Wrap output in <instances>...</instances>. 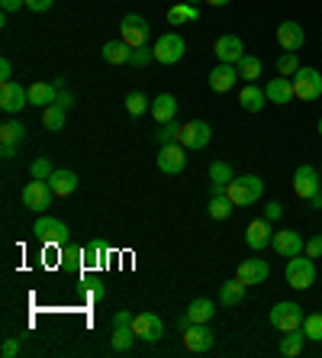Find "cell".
Instances as JSON below:
<instances>
[{
    "mask_svg": "<svg viewBox=\"0 0 322 358\" xmlns=\"http://www.w3.org/2000/svg\"><path fill=\"white\" fill-rule=\"evenodd\" d=\"M261 194H265V181L258 175H242L226 184V197H229L235 207H251V203L261 200Z\"/></svg>",
    "mask_w": 322,
    "mask_h": 358,
    "instance_id": "obj_1",
    "label": "cell"
},
{
    "mask_svg": "<svg viewBox=\"0 0 322 358\" xmlns=\"http://www.w3.org/2000/svg\"><path fill=\"white\" fill-rule=\"evenodd\" d=\"M287 284L293 287V291H306V287H313L316 281V265L309 255H293V259L287 262Z\"/></svg>",
    "mask_w": 322,
    "mask_h": 358,
    "instance_id": "obj_2",
    "label": "cell"
},
{
    "mask_svg": "<svg viewBox=\"0 0 322 358\" xmlns=\"http://www.w3.org/2000/svg\"><path fill=\"white\" fill-rule=\"evenodd\" d=\"M271 326L274 329H281V333H290V329H300L303 326V307L293 303V300H281V303H274L271 307Z\"/></svg>",
    "mask_w": 322,
    "mask_h": 358,
    "instance_id": "obj_3",
    "label": "cell"
},
{
    "mask_svg": "<svg viewBox=\"0 0 322 358\" xmlns=\"http://www.w3.org/2000/svg\"><path fill=\"white\" fill-rule=\"evenodd\" d=\"M152 49H155V62H161V65H177V62L184 59V52H187V42L177 33H165V36H158Z\"/></svg>",
    "mask_w": 322,
    "mask_h": 358,
    "instance_id": "obj_4",
    "label": "cell"
},
{
    "mask_svg": "<svg viewBox=\"0 0 322 358\" xmlns=\"http://www.w3.org/2000/svg\"><path fill=\"white\" fill-rule=\"evenodd\" d=\"M68 233H71V229H68L58 217H49V213L33 223V236L42 242V245H61V242H68Z\"/></svg>",
    "mask_w": 322,
    "mask_h": 358,
    "instance_id": "obj_5",
    "label": "cell"
},
{
    "mask_svg": "<svg viewBox=\"0 0 322 358\" xmlns=\"http://www.w3.org/2000/svg\"><path fill=\"white\" fill-rule=\"evenodd\" d=\"M52 200H55V191H52L49 181H39V178H33V181L23 187V207L36 210V213H45V210L52 207Z\"/></svg>",
    "mask_w": 322,
    "mask_h": 358,
    "instance_id": "obj_6",
    "label": "cell"
},
{
    "mask_svg": "<svg viewBox=\"0 0 322 358\" xmlns=\"http://www.w3.org/2000/svg\"><path fill=\"white\" fill-rule=\"evenodd\" d=\"M181 342H184V349H187V352H193V355H203V352L213 349L216 333L210 329L207 323H193V326H187V329H184Z\"/></svg>",
    "mask_w": 322,
    "mask_h": 358,
    "instance_id": "obj_7",
    "label": "cell"
},
{
    "mask_svg": "<svg viewBox=\"0 0 322 358\" xmlns=\"http://www.w3.org/2000/svg\"><path fill=\"white\" fill-rule=\"evenodd\" d=\"M119 39L129 45V49H139V45H149V23L139 17V13H129L119 23Z\"/></svg>",
    "mask_w": 322,
    "mask_h": 358,
    "instance_id": "obj_8",
    "label": "cell"
},
{
    "mask_svg": "<svg viewBox=\"0 0 322 358\" xmlns=\"http://www.w3.org/2000/svg\"><path fill=\"white\" fill-rule=\"evenodd\" d=\"M210 136H213V129H210V123H203V120L181 123V129H177V142H181L184 149H207Z\"/></svg>",
    "mask_w": 322,
    "mask_h": 358,
    "instance_id": "obj_9",
    "label": "cell"
},
{
    "mask_svg": "<svg viewBox=\"0 0 322 358\" xmlns=\"http://www.w3.org/2000/svg\"><path fill=\"white\" fill-rule=\"evenodd\" d=\"M293 97H300V100L322 97V75L316 68H300L297 75H293Z\"/></svg>",
    "mask_w": 322,
    "mask_h": 358,
    "instance_id": "obj_10",
    "label": "cell"
},
{
    "mask_svg": "<svg viewBox=\"0 0 322 358\" xmlns=\"http://www.w3.org/2000/svg\"><path fill=\"white\" fill-rule=\"evenodd\" d=\"M319 187H322V178H319V171H316L313 165H300L297 171H293V194H297L300 200L316 197Z\"/></svg>",
    "mask_w": 322,
    "mask_h": 358,
    "instance_id": "obj_11",
    "label": "cell"
},
{
    "mask_svg": "<svg viewBox=\"0 0 322 358\" xmlns=\"http://www.w3.org/2000/svg\"><path fill=\"white\" fill-rule=\"evenodd\" d=\"M0 107L3 113H20L23 107H29V87H23L20 81L0 84Z\"/></svg>",
    "mask_w": 322,
    "mask_h": 358,
    "instance_id": "obj_12",
    "label": "cell"
},
{
    "mask_svg": "<svg viewBox=\"0 0 322 358\" xmlns=\"http://www.w3.org/2000/svg\"><path fill=\"white\" fill-rule=\"evenodd\" d=\"M213 55H216V62H226V65H239V62L245 59V45H242L239 36L226 33V36H219V39L213 42Z\"/></svg>",
    "mask_w": 322,
    "mask_h": 358,
    "instance_id": "obj_13",
    "label": "cell"
},
{
    "mask_svg": "<svg viewBox=\"0 0 322 358\" xmlns=\"http://www.w3.org/2000/svg\"><path fill=\"white\" fill-rule=\"evenodd\" d=\"M184 145L181 142H168V145H161V152H158V168L165 171V175H181L184 165H187V155H184Z\"/></svg>",
    "mask_w": 322,
    "mask_h": 358,
    "instance_id": "obj_14",
    "label": "cell"
},
{
    "mask_svg": "<svg viewBox=\"0 0 322 358\" xmlns=\"http://www.w3.org/2000/svg\"><path fill=\"white\" fill-rule=\"evenodd\" d=\"M133 333H136V339H142V342H158L165 336V323H161V317H155V313H136Z\"/></svg>",
    "mask_w": 322,
    "mask_h": 358,
    "instance_id": "obj_15",
    "label": "cell"
},
{
    "mask_svg": "<svg viewBox=\"0 0 322 358\" xmlns=\"http://www.w3.org/2000/svg\"><path fill=\"white\" fill-rule=\"evenodd\" d=\"M303 42H306V33L297 20H284V23L277 26V45H281L284 52H300Z\"/></svg>",
    "mask_w": 322,
    "mask_h": 358,
    "instance_id": "obj_16",
    "label": "cell"
},
{
    "mask_svg": "<svg viewBox=\"0 0 322 358\" xmlns=\"http://www.w3.org/2000/svg\"><path fill=\"white\" fill-rule=\"evenodd\" d=\"M271 239H274V229H271V220H251L248 223V229H245V242H248V249H255V252H261V249H268L271 245Z\"/></svg>",
    "mask_w": 322,
    "mask_h": 358,
    "instance_id": "obj_17",
    "label": "cell"
},
{
    "mask_svg": "<svg viewBox=\"0 0 322 358\" xmlns=\"http://www.w3.org/2000/svg\"><path fill=\"white\" fill-rule=\"evenodd\" d=\"M271 245L277 249V255H284V259H293V255H303V236L297 233V229H281V233H274Z\"/></svg>",
    "mask_w": 322,
    "mask_h": 358,
    "instance_id": "obj_18",
    "label": "cell"
},
{
    "mask_svg": "<svg viewBox=\"0 0 322 358\" xmlns=\"http://www.w3.org/2000/svg\"><path fill=\"white\" fill-rule=\"evenodd\" d=\"M235 81H239V65L219 62V65L210 71V87H213L216 94H229L232 87H235Z\"/></svg>",
    "mask_w": 322,
    "mask_h": 358,
    "instance_id": "obj_19",
    "label": "cell"
},
{
    "mask_svg": "<svg viewBox=\"0 0 322 358\" xmlns=\"http://www.w3.org/2000/svg\"><path fill=\"white\" fill-rule=\"evenodd\" d=\"M268 275H271V268H268L265 259H248V262H242L239 271H235V278H239L245 287H251V284H261Z\"/></svg>",
    "mask_w": 322,
    "mask_h": 358,
    "instance_id": "obj_20",
    "label": "cell"
},
{
    "mask_svg": "<svg viewBox=\"0 0 322 358\" xmlns=\"http://www.w3.org/2000/svg\"><path fill=\"white\" fill-rule=\"evenodd\" d=\"M265 94H268V103H290L293 100V78H271L265 84Z\"/></svg>",
    "mask_w": 322,
    "mask_h": 358,
    "instance_id": "obj_21",
    "label": "cell"
},
{
    "mask_svg": "<svg viewBox=\"0 0 322 358\" xmlns=\"http://www.w3.org/2000/svg\"><path fill=\"white\" fill-rule=\"evenodd\" d=\"M58 91H61V87H58L55 81H36V84H29V103H33V107H52V103H55L58 100Z\"/></svg>",
    "mask_w": 322,
    "mask_h": 358,
    "instance_id": "obj_22",
    "label": "cell"
},
{
    "mask_svg": "<svg viewBox=\"0 0 322 358\" xmlns=\"http://www.w3.org/2000/svg\"><path fill=\"white\" fill-rule=\"evenodd\" d=\"M239 103H242V110H248V113H261L265 103H268L265 87H258V84H245V87L239 91Z\"/></svg>",
    "mask_w": 322,
    "mask_h": 358,
    "instance_id": "obj_23",
    "label": "cell"
},
{
    "mask_svg": "<svg viewBox=\"0 0 322 358\" xmlns=\"http://www.w3.org/2000/svg\"><path fill=\"white\" fill-rule=\"evenodd\" d=\"M152 117H155V123H171L177 117V97L174 94H158L152 100Z\"/></svg>",
    "mask_w": 322,
    "mask_h": 358,
    "instance_id": "obj_24",
    "label": "cell"
},
{
    "mask_svg": "<svg viewBox=\"0 0 322 358\" xmlns=\"http://www.w3.org/2000/svg\"><path fill=\"white\" fill-rule=\"evenodd\" d=\"M100 55H103V62H110V65H129L133 49H129L123 39H113V42H107V45L100 49Z\"/></svg>",
    "mask_w": 322,
    "mask_h": 358,
    "instance_id": "obj_25",
    "label": "cell"
},
{
    "mask_svg": "<svg viewBox=\"0 0 322 358\" xmlns=\"http://www.w3.org/2000/svg\"><path fill=\"white\" fill-rule=\"evenodd\" d=\"M49 184H52V191H55V197H71L78 191V175L75 171H52Z\"/></svg>",
    "mask_w": 322,
    "mask_h": 358,
    "instance_id": "obj_26",
    "label": "cell"
},
{
    "mask_svg": "<svg viewBox=\"0 0 322 358\" xmlns=\"http://www.w3.org/2000/svg\"><path fill=\"white\" fill-rule=\"evenodd\" d=\"M232 168L226 162H213L210 165V194H226V184L232 181Z\"/></svg>",
    "mask_w": 322,
    "mask_h": 358,
    "instance_id": "obj_27",
    "label": "cell"
},
{
    "mask_svg": "<svg viewBox=\"0 0 322 358\" xmlns=\"http://www.w3.org/2000/svg\"><path fill=\"white\" fill-rule=\"evenodd\" d=\"M303 339H306L303 326H300V329H290V333H284V339H281V355H287V358L303 355Z\"/></svg>",
    "mask_w": 322,
    "mask_h": 358,
    "instance_id": "obj_28",
    "label": "cell"
},
{
    "mask_svg": "<svg viewBox=\"0 0 322 358\" xmlns=\"http://www.w3.org/2000/svg\"><path fill=\"white\" fill-rule=\"evenodd\" d=\"M200 20V10L193 7V3H174L171 10H168V23L171 26H177V23H197Z\"/></svg>",
    "mask_w": 322,
    "mask_h": 358,
    "instance_id": "obj_29",
    "label": "cell"
},
{
    "mask_svg": "<svg viewBox=\"0 0 322 358\" xmlns=\"http://www.w3.org/2000/svg\"><path fill=\"white\" fill-rule=\"evenodd\" d=\"M245 284L239 281V278H235V281H226L223 287H219V300H223L226 307H239L242 300H245Z\"/></svg>",
    "mask_w": 322,
    "mask_h": 358,
    "instance_id": "obj_30",
    "label": "cell"
},
{
    "mask_svg": "<svg viewBox=\"0 0 322 358\" xmlns=\"http://www.w3.org/2000/svg\"><path fill=\"white\" fill-rule=\"evenodd\" d=\"M184 313H187L193 323H210V320H213V313H216V303H213V300H207V297H200V300H193Z\"/></svg>",
    "mask_w": 322,
    "mask_h": 358,
    "instance_id": "obj_31",
    "label": "cell"
},
{
    "mask_svg": "<svg viewBox=\"0 0 322 358\" xmlns=\"http://www.w3.org/2000/svg\"><path fill=\"white\" fill-rule=\"evenodd\" d=\"M261 71H265V62L258 59V55H245V59L239 62V78L245 84H255L258 78H261Z\"/></svg>",
    "mask_w": 322,
    "mask_h": 358,
    "instance_id": "obj_32",
    "label": "cell"
},
{
    "mask_svg": "<svg viewBox=\"0 0 322 358\" xmlns=\"http://www.w3.org/2000/svg\"><path fill=\"white\" fill-rule=\"evenodd\" d=\"M232 207H235V203H232L226 194H213V197H210L207 213H210V220H229L232 217Z\"/></svg>",
    "mask_w": 322,
    "mask_h": 358,
    "instance_id": "obj_33",
    "label": "cell"
},
{
    "mask_svg": "<svg viewBox=\"0 0 322 358\" xmlns=\"http://www.w3.org/2000/svg\"><path fill=\"white\" fill-rule=\"evenodd\" d=\"M65 107H58V103H52V107L42 110V126L49 129V133H58V129H65Z\"/></svg>",
    "mask_w": 322,
    "mask_h": 358,
    "instance_id": "obj_34",
    "label": "cell"
},
{
    "mask_svg": "<svg viewBox=\"0 0 322 358\" xmlns=\"http://www.w3.org/2000/svg\"><path fill=\"white\" fill-rule=\"evenodd\" d=\"M133 342H136L133 326H116L110 345H113V352H129V349H133Z\"/></svg>",
    "mask_w": 322,
    "mask_h": 358,
    "instance_id": "obj_35",
    "label": "cell"
},
{
    "mask_svg": "<svg viewBox=\"0 0 322 358\" xmlns=\"http://www.w3.org/2000/svg\"><path fill=\"white\" fill-rule=\"evenodd\" d=\"M26 136V126L20 120H10V123L0 126V142H7V145H20Z\"/></svg>",
    "mask_w": 322,
    "mask_h": 358,
    "instance_id": "obj_36",
    "label": "cell"
},
{
    "mask_svg": "<svg viewBox=\"0 0 322 358\" xmlns=\"http://www.w3.org/2000/svg\"><path fill=\"white\" fill-rule=\"evenodd\" d=\"M126 110H129V117H142L145 110H152V103H149V97H145V94L133 91L129 97H126Z\"/></svg>",
    "mask_w": 322,
    "mask_h": 358,
    "instance_id": "obj_37",
    "label": "cell"
},
{
    "mask_svg": "<svg viewBox=\"0 0 322 358\" xmlns=\"http://www.w3.org/2000/svg\"><path fill=\"white\" fill-rule=\"evenodd\" d=\"M297 71H300V59H297V52H284L281 59H277V75L293 78Z\"/></svg>",
    "mask_w": 322,
    "mask_h": 358,
    "instance_id": "obj_38",
    "label": "cell"
},
{
    "mask_svg": "<svg viewBox=\"0 0 322 358\" xmlns=\"http://www.w3.org/2000/svg\"><path fill=\"white\" fill-rule=\"evenodd\" d=\"M303 333H306V339L322 342V313H309L303 320Z\"/></svg>",
    "mask_w": 322,
    "mask_h": 358,
    "instance_id": "obj_39",
    "label": "cell"
},
{
    "mask_svg": "<svg viewBox=\"0 0 322 358\" xmlns=\"http://www.w3.org/2000/svg\"><path fill=\"white\" fill-rule=\"evenodd\" d=\"M100 259H103V245L100 242H87L84 245V268H97Z\"/></svg>",
    "mask_w": 322,
    "mask_h": 358,
    "instance_id": "obj_40",
    "label": "cell"
},
{
    "mask_svg": "<svg viewBox=\"0 0 322 358\" xmlns=\"http://www.w3.org/2000/svg\"><path fill=\"white\" fill-rule=\"evenodd\" d=\"M61 259H65V265H84V249H78L71 242H61Z\"/></svg>",
    "mask_w": 322,
    "mask_h": 358,
    "instance_id": "obj_41",
    "label": "cell"
},
{
    "mask_svg": "<svg viewBox=\"0 0 322 358\" xmlns=\"http://www.w3.org/2000/svg\"><path fill=\"white\" fill-rule=\"evenodd\" d=\"M52 171H55V168H52V162H49V159H36L33 165H29V175L39 178V181H49Z\"/></svg>",
    "mask_w": 322,
    "mask_h": 358,
    "instance_id": "obj_42",
    "label": "cell"
},
{
    "mask_svg": "<svg viewBox=\"0 0 322 358\" xmlns=\"http://www.w3.org/2000/svg\"><path fill=\"white\" fill-rule=\"evenodd\" d=\"M177 129H181V123H177V120H171V123H161V129H158V142H161V145H168V142H177Z\"/></svg>",
    "mask_w": 322,
    "mask_h": 358,
    "instance_id": "obj_43",
    "label": "cell"
},
{
    "mask_svg": "<svg viewBox=\"0 0 322 358\" xmlns=\"http://www.w3.org/2000/svg\"><path fill=\"white\" fill-rule=\"evenodd\" d=\"M152 59H155V49H149V45H139V49H133V59H129V65L142 68V65H149Z\"/></svg>",
    "mask_w": 322,
    "mask_h": 358,
    "instance_id": "obj_44",
    "label": "cell"
},
{
    "mask_svg": "<svg viewBox=\"0 0 322 358\" xmlns=\"http://www.w3.org/2000/svg\"><path fill=\"white\" fill-rule=\"evenodd\" d=\"M303 255H309V259H322V233L313 236V239H306Z\"/></svg>",
    "mask_w": 322,
    "mask_h": 358,
    "instance_id": "obj_45",
    "label": "cell"
},
{
    "mask_svg": "<svg viewBox=\"0 0 322 358\" xmlns=\"http://www.w3.org/2000/svg\"><path fill=\"white\" fill-rule=\"evenodd\" d=\"M281 217H284V203L271 200V203L265 207V220H271V223H274V220H281Z\"/></svg>",
    "mask_w": 322,
    "mask_h": 358,
    "instance_id": "obj_46",
    "label": "cell"
},
{
    "mask_svg": "<svg viewBox=\"0 0 322 358\" xmlns=\"http://www.w3.org/2000/svg\"><path fill=\"white\" fill-rule=\"evenodd\" d=\"M0 355H3V358L20 355V342L17 339H3V345H0Z\"/></svg>",
    "mask_w": 322,
    "mask_h": 358,
    "instance_id": "obj_47",
    "label": "cell"
},
{
    "mask_svg": "<svg viewBox=\"0 0 322 358\" xmlns=\"http://www.w3.org/2000/svg\"><path fill=\"white\" fill-rule=\"evenodd\" d=\"M52 3H55V0H26V10H33V13H45V10H52Z\"/></svg>",
    "mask_w": 322,
    "mask_h": 358,
    "instance_id": "obj_48",
    "label": "cell"
},
{
    "mask_svg": "<svg viewBox=\"0 0 322 358\" xmlns=\"http://www.w3.org/2000/svg\"><path fill=\"white\" fill-rule=\"evenodd\" d=\"M133 317H136V313H129V310L113 313V329H116V326H133Z\"/></svg>",
    "mask_w": 322,
    "mask_h": 358,
    "instance_id": "obj_49",
    "label": "cell"
},
{
    "mask_svg": "<svg viewBox=\"0 0 322 358\" xmlns=\"http://www.w3.org/2000/svg\"><path fill=\"white\" fill-rule=\"evenodd\" d=\"M55 103H58V107H65V110H71V107H75V94L61 87V91H58V100H55Z\"/></svg>",
    "mask_w": 322,
    "mask_h": 358,
    "instance_id": "obj_50",
    "label": "cell"
},
{
    "mask_svg": "<svg viewBox=\"0 0 322 358\" xmlns=\"http://www.w3.org/2000/svg\"><path fill=\"white\" fill-rule=\"evenodd\" d=\"M10 78H13V65H10V59H0V84H7Z\"/></svg>",
    "mask_w": 322,
    "mask_h": 358,
    "instance_id": "obj_51",
    "label": "cell"
},
{
    "mask_svg": "<svg viewBox=\"0 0 322 358\" xmlns=\"http://www.w3.org/2000/svg\"><path fill=\"white\" fill-rule=\"evenodd\" d=\"M20 7H26V0H0V10H3V13H13V10H20Z\"/></svg>",
    "mask_w": 322,
    "mask_h": 358,
    "instance_id": "obj_52",
    "label": "cell"
},
{
    "mask_svg": "<svg viewBox=\"0 0 322 358\" xmlns=\"http://www.w3.org/2000/svg\"><path fill=\"white\" fill-rule=\"evenodd\" d=\"M103 294H107V291H103V284H87V297H91V300H103Z\"/></svg>",
    "mask_w": 322,
    "mask_h": 358,
    "instance_id": "obj_53",
    "label": "cell"
},
{
    "mask_svg": "<svg viewBox=\"0 0 322 358\" xmlns=\"http://www.w3.org/2000/svg\"><path fill=\"white\" fill-rule=\"evenodd\" d=\"M0 155H3V159H13V155H17V145H7V142H0Z\"/></svg>",
    "mask_w": 322,
    "mask_h": 358,
    "instance_id": "obj_54",
    "label": "cell"
},
{
    "mask_svg": "<svg viewBox=\"0 0 322 358\" xmlns=\"http://www.w3.org/2000/svg\"><path fill=\"white\" fill-rule=\"evenodd\" d=\"M174 323H177V329H181V333H184V329H187V326H193V320H190L187 313H184V317H177V320H174Z\"/></svg>",
    "mask_w": 322,
    "mask_h": 358,
    "instance_id": "obj_55",
    "label": "cell"
},
{
    "mask_svg": "<svg viewBox=\"0 0 322 358\" xmlns=\"http://www.w3.org/2000/svg\"><path fill=\"white\" fill-rule=\"evenodd\" d=\"M309 203H313V210H322V191L316 197H309Z\"/></svg>",
    "mask_w": 322,
    "mask_h": 358,
    "instance_id": "obj_56",
    "label": "cell"
},
{
    "mask_svg": "<svg viewBox=\"0 0 322 358\" xmlns=\"http://www.w3.org/2000/svg\"><path fill=\"white\" fill-rule=\"evenodd\" d=\"M210 7H226V3H232V0H207Z\"/></svg>",
    "mask_w": 322,
    "mask_h": 358,
    "instance_id": "obj_57",
    "label": "cell"
},
{
    "mask_svg": "<svg viewBox=\"0 0 322 358\" xmlns=\"http://www.w3.org/2000/svg\"><path fill=\"white\" fill-rule=\"evenodd\" d=\"M184 3H193V7H197V3H200V0H184Z\"/></svg>",
    "mask_w": 322,
    "mask_h": 358,
    "instance_id": "obj_58",
    "label": "cell"
},
{
    "mask_svg": "<svg viewBox=\"0 0 322 358\" xmlns=\"http://www.w3.org/2000/svg\"><path fill=\"white\" fill-rule=\"evenodd\" d=\"M319 136H322V117H319Z\"/></svg>",
    "mask_w": 322,
    "mask_h": 358,
    "instance_id": "obj_59",
    "label": "cell"
},
{
    "mask_svg": "<svg viewBox=\"0 0 322 358\" xmlns=\"http://www.w3.org/2000/svg\"><path fill=\"white\" fill-rule=\"evenodd\" d=\"M319 191H322V187H319Z\"/></svg>",
    "mask_w": 322,
    "mask_h": 358,
    "instance_id": "obj_60",
    "label": "cell"
}]
</instances>
